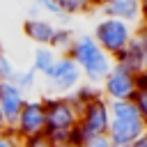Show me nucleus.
Returning a JSON list of instances; mask_svg holds the SVG:
<instances>
[{
    "mask_svg": "<svg viewBox=\"0 0 147 147\" xmlns=\"http://www.w3.org/2000/svg\"><path fill=\"white\" fill-rule=\"evenodd\" d=\"M142 133H147V124L133 101H110L108 103L106 136L113 142V147H129Z\"/></svg>",
    "mask_w": 147,
    "mask_h": 147,
    "instance_id": "obj_1",
    "label": "nucleus"
},
{
    "mask_svg": "<svg viewBox=\"0 0 147 147\" xmlns=\"http://www.w3.org/2000/svg\"><path fill=\"white\" fill-rule=\"evenodd\" d=\"M69 57L78 64L87 85H94V87H101V83L106 80V76L110 74V69L115 64V60L99 48V44L92 39V34H78L74 39Z\"/></svg>",
    "mask_w": 147,
    "mask_h": 147,
    "instance_id": "obj_2",
    "label": "nucleus"
},
{
    "mask_svg": "<svg viewBox=\"0 0 147 147\" xmlns=\"http://www.w3.org/2000/svg\"><path fill=\"white\" fill-rule=\"evenodd\" d=\"M46 103V138L55 147H64L76 138L78 108L69 96H44Z\"/></svg>",
    "mask_w": 147,
    "mask_h": 147,
    "instance_id": "obj_3",
    "label": "nucleus"
},
{
    "mask_svg": "<svg viewBox=\"0 0 147 147\" xmlns=\"http://www.w3.org/2000/svg\"><path fill=\"white\" fill-rule=\"evenodd\" d=\"M133 32H136L133 25L101 16V21H96V25H94L92 39L99 44V48H101L106 55H110V57L115 60L119 53L126 51V46H129L131 39H133Z\"/></svg>",
    "mask_w": 147,
    "mask_h": 147,
    "instance_id": "obj_4",
    "label": "nucleus"
},
{
    "mask_svg": "<svg viewBox=\"0 0 147 147\" xmlns=\"http://www.w3.org/2000/svg\"><path fill=\"white\" fill-rule=\"evenodd\" d=\"M108 131V101L103 96H94L85 106L78 108V129L74 142H85L96 136H106Z\"/></svg>",
    "mask_w": 147,
    "mask_h": 147,
    "instance_id": "obj_5",
    "label": "nucleus"
},
{
    "mask_svg": "<svg viewBox=\"0 0 147 147\" xmlns=\"http://www.w3.org/2000/svg\"><path fill=\"white\" fill-rule=\"evenodd\" d=\"M14 133L18 136L21 142L46 136V103H44V96L25 101V106H23L18 119H16Z\"/></svg>",
    "mask_w": 147,
    "mask_h": 147,
    "instance_id": "obj_6",
    "label": "nucleus"
},
{
    "mask_svg": "<svg viewBox=\"0 0 147 147\" xmlns=\"http://www.w3.org/2000/svg\"><path fill=\"white\" fill-rule=\"evenodd\" d=\"M101 96L110 103V101H133L136 92H138V76L126 71L119 64H113L110 74L106 76V80L101 83Z\"/></svg>",
    "mask_w": 147,
    "mask_h": 147,
    "instance_id": "obj_7",
    "label": "nucleus"
},
{
    "mask_svg": "<svg viewBox=\"0 0 147 147\" xmlns=\"http://www.w3.org/2000/svg\"><path fill=\"white\" fill-rule=\"evenodd\" d=\"M51 85L53 92H57V96H67L71 94L76 87H80V80H83V74L78 69V64L69 57V55H60L53 64V69L44 76Z\"/></svg>",
    "mask_w": 147,
    "mask_h": 147,
    "instance_id": "obj_8",
    "label": "nucleus"
},
{
    "mask_svg": "<svg viewBox=\"0 0 147 147\" xmlns=\"http://www.w3.org/2000/svg\"><path fill=\"white\" fill-rule=\"evenodd\" d=\"M145 60H147V25H140L133 32V39L126 46V51L115 57V64L124 67L126 71H131L136 76H142Z\"/></svg>",
    "mask_w": 147,
    "mask_h": 147,
    "instance_id": "obj_9",
    "label": "nucleus"
},
{
    "mask_svg": "<svg viewBox=\"0 0 147 147\" xmlns=\"http://www.w3.org/2000/svg\"><path fill=\"white\" fill-rule=\"evenodd\" d=\"M94 11H101L103 18H115L122 23H138V28L142 25V5L140 0H108V2H99L94 5Z\"/></svg>",
    "mask_w": 147,
    "mask_h": 147,
    "instance_id": "obj_10",
    "label": "nucleus"
},
{
    "mask_svg": "<svg viewBox=\"0 0 147 147\" xmlns=\"http://www.w3.org/2000/svg\"><path fill=\"white\" fill-rule=\"evenodd\" d=\"M25 101H28L25 92L18 90L14 83H9V80H2V83H0V113H2V117H5V129L14 131L16 119H18V115H21Z\"/></svg>",
    "mask_w": 147,
    "mask_h": 147,
    "instance_id": "obj_11",
    "label": "nucleus"
},
{
    "mask_svg": "<svg viewBox=\"0 0 147 147\" xmlns=\"http://www.w3.org/2000/svg\"><path fill=\"white\" fill-rule=\"evenodd\" d=\"M55 30L57 25L51 21V18H25L23 21V32L30 41H34L37 46H51L53 37H55Z\"/></svg>",
    "mask_w": 147,
    "mask_h": 147,
    "instance_id": "obj_12",
    "label": "nucleus"
},
{
    "mask_svg": "<svg viewBox=\"0 0 147 147\" xmlns=\"http://www.w3.org/2000/svg\"><path fill=\"white\" fill-rule=\"evenodd\" d=\"M55 60H57L55 51H51L48 46H37V48H34V53H32V62H30V69H32L37 76H46V74L53 69Z\"/></svg>",
    "mask_w": 147,
    "mask_h": 147,
    "instance_id": "obj_13",
    "label": "nucleus"
},
{
    "mask_svg": "<svg viewBox=\"0 0 147 147\" xmlns=\"http://www.w3.org/2000/svg\"><path fill=\"white\" fill-rule=\"evenodd\" d=\"M74 39H76V34H74V30L71 28H64V25H57V30H55V37H53V41H51V51H55V55L60 57V55H69V51H71V46H74Z\"/></svg>",
    "mask_w": 147,
    "mask_h": 147,
    "instance_id": "obj_14",
    "label": "nucleus"
},
{
    "mask_svg": "<svg viewBox=\"0 0 147 147\" xmlns=\"http://www.w3.org/2000/svg\"><path fill=\"white\" fill-rule=\"evenodd\" d=\"M9 83H14L18 90H23V92H28V90H32L34 85H37V74L28 67V69H14V74L9 76Z\"/></svg>",
    "mask_w": 147,
    "mask_h": 147,
    "instance_id": "obj_15",
    "label": "nucleus"
},
{
    "mask_svg": "<svg viewBox=\"0 0 147 147\" xmlns=\"http://www.w3.org/2000/svg\"><path fill=\"white\" fill-rule=\"evenodd\" d=\"M62 14L67 18L76 16V14H85V11H94V5L92 2H85V0H57Z\"/></svg>",
    "mask_w": 147,
    "mask_h": 147,
    "instance_id": "obj_16",
    "label": "nucleus"
},
{
    "mask_svg": "<svg viewBox=\"0 0 147 147\" xmlns=\"http://www.w3.org/2000/svg\"><path fill=\"white\" fill-rule=\"evenodd\" d=\"M34 7L39 9V14H48L51 18H62V21H67V16L62 14L57 0H39V2H34Z\"/></svg>",
    "mask_w": 147,
    "mask_h": 147,
    "instance_id": "obj_17",
    "label": "nucleus"
},
{
    "mask_svg": "<svg viewBox=\"0 0 147 147\" xmlns=\"http://www.w3.org/2000/svg\"><path fill=\"white\" fill-rule=\"evenodd\" d=\"M14 69H16V67H14V62H11V60L0 51V83H2V80H9V76L14 74Z\"/></svg>",
    "mask_w": 147,
    "mask_h": 147,
    "instance_id": "obj_18",
    "label": "nucleus"
},
{
    "mask_svg": "<svg viewBox=\"0 0 147 147\" xmlns=\"http://www.w3.org/2000/svg\"><path fill=\"white\" fill-rule=\"evenodd\" d=\"M0 147H21V140L14 131L9 129H2L0 131Z\"/></svg>",
    "mask_w": 147,
    "mask_h": 147,
    "instance_id": "obj_19",
    "label": "nucleus"
},
{
    "mask_svg": "<svg viewBox=\"0 0 147 147\" xmlns=\"http://www.w3.org/2000/svg\"><path fill=\"white\" fill-rule=\"evenodd\" d=\"M21 147H55L46 136H41V138H32V140H23L21 142Z\"/></svg>",
    "mask_w": 147,
    "mask_h": 147,
    "instance_id": "obj_20",
    "label": "nucleus"
},
{
    "mask_svg": "<svg viewBox=\"0 0 147 147\" xmlns=\"http://www.w3.org/2000/svg\"><path fill=\"white\" fill-rule=\"evenodd\" d=\"M85 147H113V142L108 140V136H96V138H90L83 142Z\"/></svg>",
    "mask_w": 147,
    "mask_h": 147,
    "instance_id": "obj_21",
    "label": "nucleus"
},
{
    "mask_svg": "<svg viewBox=\"0 0 147 147\" xmlns=\"http://www.w3.org/2000/svg\"><path fill=\"white\" fill-rule=\"evenodd\" d=\"M129 147H147V133H142V136H140L138 140H133Z\"/></svg>",
    "mask_w": 147,
    "mask_h": 147,
    "instance_id": "obj_22",
    "label": "nucleus"
},
{
    "mask_svg": "<svg viewBox=\"0 0 147 147\" xmlns=\"http://www.w3.org/2000/svg\"><path fill=\"white\" fill-rule=\"evenodd\" d=\"M64 147H85V145H83V142H74V140H71V142H67Z\"/></svg>",
    "mask_w": 147,
    "mask_h": 147,
    "instance_id": "obj_23",
    "label": "nucleus"
},
{
    "mask_svg": "<svg viewBox=\"0 0 147 147\" xmlns=\"http://www.w3.org/2000/svg\"><path fill=\"white\" fill-rule=\"evenodd\" d=\"M5 129V117H2V113H0V131Z\"/></svg>",
    "mask_w": 147,
    "mask_h": 147,
    "instance_id": "obj_24",
    "label": "nucleus"
},
{
    "mask_svg": "<svg viewBox=\"0 0 147 147\" xmlns=\"http://www.w3.org/2000/svg\"><path fill=\"white\" fill-rule=\"evenodd\" d=\"M142 76H147V60H145V71H142Z\"/></svg>",
    "mask_w": 147,
    "mask_h": 147,
    "instance_id": "obj_25",
    "label": "nucleus"
}]
</instances>
